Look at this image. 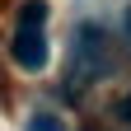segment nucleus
<instances>
[{"label":"nucleus","instance_id":"nucleus-1","mask_svg":"<svg viewBox=\"0 0 131 131\" xmlns=\"http://www.w3.org/2000/svg\"><path fill=\"white\" fill-rule=\"evenodd\" d=\"M9 52H14V61H19L24 70H42L47 66V5L42 0H28V5L19 9Z\"/></svg>","mask_w":131,"mask_h":131},{"label":"nucleus","instance_id":"nucleus-2","mask_svg":"<svg viewBox=\"0 0 131 131\" xmlns=\"http://www.w3.org/2000/svg\"><path fill=\"white\" fill-rule=\"evenodd\" d=\"M28 131H66V126H61L56 117H33V122H28Z\"/></svg>","mask_w":131,"mask_h":131},{"label":"nucleus","instance_id":"nucleus-3","mask_svg":"<svg viewBox=\"0 0 131 131\" xmlns=\"http://www.w3.org/2000/svg\"><path fill=\"white\" fill-rule=\"evenodd\" d=\"M122 122H131V94L122 98Z\"/></svg>","mask_w":131,"mask_h":131}]
</instances>
